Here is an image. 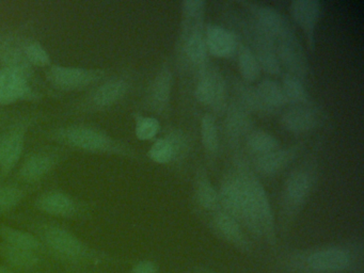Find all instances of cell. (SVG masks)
<instances>
[{
    "mask_svg": "<svg viewBox=\"0 0 364 273\" xmlns=\"http://www.w3.org/2000/svg\"><path fill=\"white\" fill-rule=\"evenodd\" d=\"M33 228L46 251L65 264L76 266L97 264L109 260L108 256L89 247L75 235L60 226L37 223Z\"/></svg>",
    "mask_w": 364,
    "mask_h": 273,
    "instance_id": "1",
    "label": "cell"
},
{
    "mask_svg": "<svg viewBox=\"0 0 364 273\" xmlns=\"http://www.w3.org/2000/svg\"><path fill=\"white\" fill-rule=\"evenodd\" d=\"M218 192L223 211L231 215L251 235L257 238L264 239L263 228L255 209V202L245 187L237 171H232L223 177Z\"/></svg>",
    "mask_w": 364,
    "mask_h": 273,
    "instance_id": "2",
    "label": "cell"
},
{
    "mask_svg": "<svg viewBox=\"0 0 364 273\" xmlns=\"http://www.w3.org/2000/svg\"><path fill=\"white\" fill-rule=\"evenodd\" d=\"M235 162V170L237 171L245 187L248 190L249 194L255 202V209H257L262 228H263L264 240L269 243H274L276 241V223H274V213L270 206L267 192L244 159H237Z\"/></svg>",
    "mask_w": 364,
    "mask_h": 273,
    "instance_id": "3",
    "label": "cell"
},
{
    "mask_svg": "<svg viewBox=\"0 0 364 273\" xmlns=\"http://www.w3.org/2000/svg\"><path fill=\"white\" fill-rule=\"evenodd\" d=\"M240 4L250 15L251 25L267 34L274 42L295 36L289 21L276 9L259 2L242 1Z\"/></svg>",
    "mask_w": 364,
    "mask_h": 273,
    "instance_id": "4",
    "label": "cell"
},
{
    "mask_svg": "<svg viewBox=\"0 0 364 273\" xmlns=\"http://www.w3.org/2000/svg\"><path fill=\"white\" fill-rule=\"evenodd\" d=\"M314 183V172L309 166H299L289 173L282 192L285 215H294L302 208L312 193Z\"/></svg>",
    "mask_w": 364,
    "mask_h": 273,
    "instance_id": "5",
    "label": "cell"
},
{
    "mask_svg": "<svg viewBox=\"0 0 364 273\" xmlns=\"http://www.w3.org/2000/svg\"><path fill=\"white\" fill-rule=\"evenodd\" d=\"M300 267L315 273H340L353 264V255L342 247H323L309 252L299 259Z\"/></svg>",
    "mask_w": 364,
    "mask_h": 273,
    "instance_id": "6",
    "label": "cell"
},
{
    "mask_svg": "<svg viewBox=\"0 0 364 273\" xmlns=\"http://www.w3.org/2000/svg\"><path fill=\"white\" fill-rule=\"evenodd\" d=\"M195 96L200 104L215 111H223L227 107L228 98L225 77L217 68L206 65L199 72Z\"/></svg>",
    "mask_w": 364,
    "mask_h": 273,
    "instance_id": "7",
    "label": "cell"
},
{
    "mask_svg": "<svg viewBox=\"0 0 364 273\" xmlns=\"http://www.w3.org/2000/svg\"><path fill=\"white\" fill-rule=\"evenodd\" d=\"M58 136L65 142L86 151H112V153L123 151L122 147L116 144L107 134L93 128L84 127V126L68 127L60 130L58 132Z\"/></svg>",
    "mask_w": 364,
    "mask_h": 273,
    "instance_id": "8",
    "label": "cell"
},
{
    "mask_svg": "<svg viewBox=\"0 0 364 273\" xmlns=\"http://www.w3.org/2000/svg\"><path fill=\"white\" fill-rule=\"evenodd\" d=\"M276 51L281 68H287V74L293 75L302 81L308 77V59L297 36L278 41Z\"/></svg>",
    "mask_w": 364,
    "mask_h": 273,
    "instance_id": "9",
    "label": "cell"
},
{
    "mask_svg": "<svg viewBox=\"0 0 364 273\" xmlns=\"http://www.w3.org/2000/svg\"><path fill=\"white\" fill-rule=\"evenodd\" d=\"M321 4L317 0H294L289 6L291 18L306 34L310 48L314 49L315 29L321 17Z\"/></svg>",
    "mask_w": 364,
    "mask_h": 273,
    "instance_id": "10",
    "label": "cell"
},
{
    "mask_svg": "<svg viewBox=\"0 0 364 273\" xmlns=\"http://www.w3.org/2000/svg\"><path fill=\"white\" fill-rule=\"evenodd\" d=\"M251 42H252L253 53L257 57L261 70L272 76L281 74V65L277 57L276 42L267 34L262 32L250 23Z\"/></svg>",
    "mask_w": 364,
    "mask_h": 273,
    "instance_id": "11",
    "label": "cell"
},
{
    "mask_svg": "<svg viewBox=\"0 0 364 273\" xmlns=\"http://www.w3.org/2000/svg\"><path fill=\"white\" fill-rule=\"evenodd\" d=\"M27 80L26 77L10 68L0 70V104H12L18 100L35 97Z\"/></svg>",
    "mask_w": 364,
    "mask_h": 273,
    "instance_id": "12",
    "label": "cell"
},
{
    "mask_svg": "<svg viewBox=\"0 0 364 273\" xmlns=\"http://www.w3.org/2000/svg\"><path fill=\"white\" fill-rule=\"evenodd\" d=\"M99 77V72L85 68L52 66L48 78L53 85L65 90L80 89L92 83Z\"/></svg>",
    "mask_w": 364,
    "mask_h": 273,
    "instance_id": "13",
    "label": "cell"
},
{
    "mask_svg": "<svg viewBox=\"0 0 364 273\" xmlns=\"http://www.w3.org/2000/svg\"><path fill=\"white\" fill-rule=\"evenodd\" d=\"M318 123V112L310 104L296 105L287 109L281 117V124L284 129L295 134L311 132Z\"/></svg>",
    "mask_w": 364,
    "mask_h": 273,
    "instance_id": "14",
    "label": "cell"
},
{
    "mask_svg": "<svg viewBox=\"0 0 364 273\" xmlns=\"http://www.w3.org/2000/svg\"><path fill=\"white\" fill-rule=\"evenodd\" d=\"M227 139L232 145H238L253 130V121L250 112L240 102H231L227 108L225 121Z\"/></svg>",
    "mask_w": 364,
    "mask_h": 273,
    "instance_id": "15",
    "label": "cell"
},
{
    "mask_svg": "<svg viewBox=\"0 0 364 273\" xmlns=\"http://www.w3.org/2000/svg\"><path fill=\"white\" fill-rule=\"evenodd\" d=\"M183 53L191 65L202 70L208 65V51L204 38L203 26L182 28Z\"/></svg>",
    "mask_w": 364,
    "mask_h": 273,
    "instance_id": "16",
    "label": "cell"
},
{
    "mask_svg": "<svg viewBox=\"0 0 364 273\" xmlns=\"http://www.w3.org/2000/svg\"><path fill=\"white\" fill-rule=\"evenodd\" d=\"M208 53L216 58H230L237 51V38L227 28L208 25L204 32Z\"/></svg>",
    "mask_w": 364,
    "mask_h": 273,
    "instance_id": "17",
    "label": "cell"
},
{
    "mask_svg": "<svg viewBox=\"0 0 364 273\" xmlns=\"http://www.w3.org/2000/svg\"><path fill=\"white\" fill-rule=\"evenodd\" d=\"M212 225L215 232L219 237L231 243L237 249L244 252L251 250V242L247 238L240 224L235 219L228 215L225 211L220 210L215 213L212 219Z\"/></svg>",
    "mask_w": 364,
    "mask_h": 273,
    "instance_id": "18",
    "label": "cell"
},
{
    "mask_svg": "<svg viewBox=\"0 0 364 273\" xmlns=\"http://www.w3.org/2000/svg\"><path fill=\"white\" fill-rule=\"evenodd\" d=\"M298 145L289 149H278L265 155L257 156L255 158V168L259 174L263 176H274L282 172L289 164L295 159L299 153Z\"/></svg>",
    "mask_w": 364,
    "mask_h": 273,
    "instance_id": "19",
    "label": "cell"
},
{
    "mask_svg": "<svg viewBox=\"0 0 364 273\" xmlns=\"http://www.w3.org/2000/svg\"><path fill=\"white\" fill-rule=\"evenodd\" d=\"M0 257L14 272H28L41 266V257L37 252L12 247L4 242L0 243Z\"/></svg>",
    "mask_w": 364,
    "mask_h": 273,
    "instance_id": "20",
    "label": "cell"
},
{
    "mask_svg": "<svg viewBox=\"0 0 364 273\" xmlns=\"http://www.w3.org/2000/svg\"><path fill=\"white\" fill-rule=\"evenodd\" d=\"M39 210L56 217L70 218L77 213L78 206L73 198L60 192H48L35 203Z\"/></svg>",
    "mask_w": 364,
    "mask_h": 273,
    "instance_id": "21",
    "label": "cell"
},
{
    "mask_svg": "<svg viewBox=\"0 0 364 273\" xmlns=\"http://www.w3.org/2000/svg\"><path fill=\"white\" fill-rule=\"evenodd\" d=\"M172 85L173 75L171 70L169 66H164L153 79L149 92L151 105L155 110L163 111L167 108L171 97Z\"/></svg>",
    "mask_w": 364,
    "mask_h": 273,
    "instance_id": "22",
    "label": "cell"
},
{
    "mask_svg": "<svg viewBox=\"0 0 364 273\" xmlns=\"http://www.w3.org/2000/svg\"><path fill=\"white\" fill-rule=\"evenodd\" d=\"M0 61L5 63L6 68L20 73L27 79L31 75V64L23 48L18 47L14 41L0 38Z\"/></svg>",
    "mask_w": 364,
    "mask_h": 273,
    "instance_id": "23",
    "label": "cell"
},
{
    "mask_svg": "<svg viewBox=\"0 0 364 273\" xmlns=\"http://www.w3.org/2000/svg\"><path fill=\"white\" fill-rule=\"evenodd\" d=\"M195 198L198 205L204 210L217 213L220 207L218 190L203 170L199 171L196 177Z\"/></svg>",
    "mask_w": 364,
    "mask_h": 273,
    "instance_id": "24",
    "label": "cell"
},
{
    "mask_svg": "<svg viewBox=\"0 0 364 273\" xmlns=\"http://www.w3.org/2000/svg\"><path fill=\"white\" fill-rule=\"evenodd\" d=\"M0 238L4 243L12 245V247L29 250V251L37 252V253L46 251L41 241L36 235L11 228V226H0Z\"/></svg>",
    "mask_w": 364,
    "mask_h": 273,
    "instance_id": "25",
    "label": "cell"
},
{
    "mask_svg": "<svg viewBox=\"0 0 364 273\" xmlns=\"http://www.w3.org/2000/svg\"><path fill=\"white\" fill-rule=\"evenodd\" d=\"M127 90H129V85L122 79L107 81L93 94V104L99 107L112 106L124 97Z\"/></svg>",
    "mask_w": 364,
    "mask_h": 273,
    "instance_id": "26",
    "label": "cell"
},
{
    "mask_svg": "<svg viewBox=\"0 0 364 273\" xmlns=\"http://www.w3.org/2000/svg\"><path fill=\"white\" fill-rule=\"evenodd\" d=\"M54 164V157L48 154H35L25 160L21 168L20 174L25 181H38L46 173L50 172Z\"/></svg>",
    "mask_w": 364,
    "mask_h": 273,
    "instance_id": "27",
    "label": "cell"
},
{
    "mask_svg": "<svg viewBox=\"0 0 364 273\" xmlns=\"http://www.w3.org/2000/svg\"><path fill=\"white\" fill-rule=\"evenodd\" d=\"M257 93L270 113H274L287 106V102L280 83L272 79H264L257 87Z\"/></svg>",
    "mask_w": 364,
    "mask_h": 273,
    "instance_id": "28",
    "label": "cell"
},
{
    "mask_svg": "<svg viewBox=\"0 0 364 273\" xmlns=\"http://www.w3.org/2000/svg\"><path fill=\"white\" fill-rule=\"evenodd\" d=\"M237 65L242 75V81L252 83L261 76V66L257 62V57L250 47L244 44H238L237 47Z\"/></svg>",
    "mask_w": 364,
    "mask_h": 273,
    "instance_id": "29",
    "label": "cell"
},
{
    "mask_svg": "<svg viewBox=\"0 0 364 273\" xmlns=\"http://www.w3.org/2000/svg\"><path fill=\"white\" fill-rule=\"evenodd\" d=\"M237 102L249 112L259 113V114H270L267 107L257 93V87L245 81H237L235 83Z\"/></svg>",
    "mask_w": 364,
    "mask_h": 273,
    "instance_id": "30",
    "label": "cell"
},
{
    "mask_svg": "<svg viewBox=\"0 0 364 273\" xmlns=\"http://www.w3.org/2000/svg\"><path fill=\"white\" fill-rule=\"evenodd\" d=\"M6 136H7V144H6L5 155H4L3 162L0 164L3 175L7 174L14 168L24 149V134L22 130H12L6 134Z\"/></svg>",
    "mask_w": 364,
    "mask_h": 273,
    "instance_id": "31",
    "label": "cell"
},
{
    "mask_svg": "<svg viewBox=\"0 0 364 273\" xmlns=\"http://www.w3.org/2000/svg\"><path fill=\"white\" fill-rule=\"evenodd\" d=\"M245 139L247 149L251 154H255V157L280 149L278 139L264 130L253 129Z\"/></svg>",
    "mask_w": 364,
    "mask_h": 273,
    "instance_id": "32",
    "label": "cell"
},
{
    "mask_svg": "<svg viewBox=\"0 0 364 273\" xmlns=\"http://www.w3.org/2000/svg\"><path fill=\"white\" fill-rule=\"evenodd\" d=\"M283 94L287 98V104L295 105L310 104V96L304 87V81L291 74L284 75L282 79Z\"/></svg>",
    "mask_w": 364,
    "mask_h": 273,
    "instance_id": "33",
    "label": "cell"
},
{
    "mask_svg": "<svg viewBox=\"0 0 364 273\" xmlns=\"http://www.w3.org/2000/svg\"><path fill=\"white\" fill-rule=\"evenodd\" d=\"M201 140L206 153L216 155L219 149L218 127L216 119L210 113L204 114L201 119Z\"/></svg>",
    "mask_w": 364,
    "mask_h": 273,
    "instance_id": "34",
    "label": "cell"
},
{
    "mask_svg": "<svg viewBox=\"0 0 364 273\" xmlns=\"http://www.w3.org/2000/svg\"><path fill=\"white\" fill-rule=\"evenodd\" d=\"M148 155L151 160L159 164H169L172 160H176L173 147L166 136L153 143L152 146L149 149Z\"/></svg>",
    "mask_w": 364,
    "mask_h": 273,
    "instance_id": "35",
    "label": "cell"
},
{
    "mask_svg": "<svg viewBox=\"0 0 364 273\" xmlns=\"http://www.w3.org/2000/svg\"><path fill=\"white\" fill-rule=\"evenodd\" d=\"M24 198V192L14 186L0 187V213L16 208Z\"/></svg>",
    "mask_w": 364,
    "mask_h": 273,
    "instance_id": "36",
    "label": "cell"
},
{
    "mask_svg": "<svg viewBox=\"0 0 364 273\" xmlns=\"http://www.w3.org/2000/svg\"><path fill=\"white\" fill-rule=\"evenodd\" d=\"M161 129L159 119L152 117H139L136 121L135 134L139 140H151L157 136Z\"/></svg>",
    "mask_w": 364,
    "mask_h": 273,
    "instance_id": "37",
    "label": "cell"
},
{
    "mask_svg": "<svg viewBox=\"0 0 364 273\" xmlns=\"http://www.w3.org/2000/svg\"><path fill=\"white\" fill-rule=\"evenodd\" d=\"M23 50H24L29 63L38 66H46L50 64V55L40 43L35 42V41L26 43L23 47Z\"/></svg>",
    "mask_w": 364,
    "mask_h": 273,
    "instance_id": "38",
    "label": "cell"
},
{
    "mask_svg": "<svg viewBox=\"0 0 364 273\" xmlns=\"http://www.w3.org/2000/svg\"><path fill=\"white\" fill-rule=\"evenodd\" d=\"M166 138L173 147L176 159L183 157L187 153L188 142H187L186 136L181 130H174V132H170L166 136Z\"/></svg>",
    "mask_w": 364,
    "mask_h": 273,
    "instance_id": "39",
    "label": "cell"
},
{
    "mask_svg": "<svg viewBox=\"0 0 364 273\" xmlns=\"http://www.w3.org/2000/svg\"><path fill=\"white\" fill-rule=\"evenodd\" d=\"M206 2L204 0H185L182 2V15L185 16H204Z\"/></svg>",
    "mask_w": 364,
    "mask_h": 273,
    "instance_id": "40",
    "label": "cell"
},
{
    "mask_svg": "<svg viewBox=\"0 0 364 273\" xmlns=\"http://www.w3.org/2000/svg\"><path fill=\"white\" fill-rule=\"evenodd\" d=\"M132 273H159V271L154 262L151 260H141L134 264Z\"/></svg>",
    "mask_w": 364,
    "mask_h": 273,
    "instance_id": "41",
    "label": "cell"
},
{
    "mask_svg": "<svg viewBox=\"0 0 364 273\" xmlns=\"http://www.w3.org/2000/svg\"><path fill=\"white\" fill-rule=\"evenodd\" d=\"M6 144H7V136L5 134L3 138L0 139V164L3 162L4 155H5Z\"/></svg>",
    "mask_w": 364,
    "mask_h": 273,
    "instance_id": "42",
    "label": "cell"
},
{
    "mask_svg": "<svg viewBox=\"0 0 364 273\" xmlns=\"http://www.w3.org/2000/svg\"><path fill=\"white\" fill-rule=\"evenodd\" d=\"M0 273H16L6 264H0Z\"/></svg>",
    "mask_w": 364,
    "mask_h": 273,
    "instance_id": "43",
    "label": "cell"
},
{
    "mask_svg": "<svg viewBox=\"0 0 364 273\" xmlns=\"http://www.w3.org/2000/svg\"><path fill=\"white\" fill-rule=\"evenodd\" d=\"M208 273H213V272H208Z\"/></svg>",
    "mask_w": 364,
    "mask_h": 273,
    "instance_id": "44",
    "label": "cell"
}]
</instances>
